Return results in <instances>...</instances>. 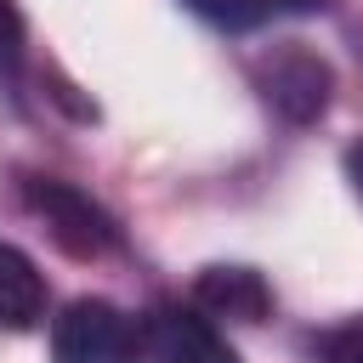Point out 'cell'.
<instances>
[{"mask_svg":"<svg viewBox=\"0 0 363 363\" xmlns=\"http://www.w3.org/2000/svg\"><path fill=\"white\" fill-rule=\"evenodd\" d=\"M51 352L57 363H136L142 329L113 301H74L51 323Z\"/></svg>","mask_w":363,"mask_h":363,"instance_id":"obj_1","label":"cell"},{"mask_svg":"<svg viewBox=\"0 0 363 363\" xmlns=\"http://www.w3.org/2000/svg\"><path fill=\"white\" fill-rule=\"evenodd\" d=\"M28 210L51 227V238L68 250V255H102V250H113V238H119V227H113V216L102 210V204H91L79 187H68V182H28Z\"/></svg>","mask_w":363,"mask_h":363,"instance_id":"obj_2","label":"cell"},{"mask_svg":"<svg viewBox=\"0 0 363 363\" xmlns=\"http://www.w3.org/2000/svg\"><path fill=\"white\" fill-rule=\"evenodd\" d=\"M329 91H335V74L318 51H301V45H284L261 62V96L267 108H278L289 125H312L323 108H329Z\"/></svg>","mask_w":363,"mask_h":363,"instance_id":"obj_3","label":"cell"},{"mask_svg":"<svg viewBox=\"0 0 363 363\" xmlns=\"http://www.w3.org/2000/svg\"><path fill=\"white\" fill-rule=\"evenodd\" d=\"M142 346L153 352V363H238L227 335L187 306H159L142 329Z\"/></svg>","mask_w":363,"mask_h":363,"instance_id":"obj_4","label":"cell"},{"mask_svg":"<svg viewBox=\"0 0 363 363\" xmlns=\"http://www.w3.org/2000/svg\"><path fill=\"white\" fill-rule=\"evenodd\" d=\"M193 301L210 318H233V323H261L272 306L261 272H250V267H204L193 284Z\"/></svg>","mask_w":363,"mask_h":363,"instance_id":"obj_5","label":"cell"},{"mask_svg":"<svg viewBox=\"0 0 363 363\" xmlns=\"http://www.w3.org/2000/svg\"><path fill=\"white\" fill-rule=\"evenodd\" d=\"M45 312V278L40 267L0 238V329H34Z\"/></svg>","mask_w":363,"mask_h":363,"instance_id":"obj_6","label":"cell"},{"mask_svg":"<svg viewBox=\"0 0 363 363\" xmlns=\"http://www.w3.org/2000/svg\"><path fill=\"white\" fill-rule=\"evenodd\" d=\"M187 11H199V17L216 23V28H255L272 6H267V0H187Z\"/></svg>","mask_w":363,"mask_h":363,"instance_id":"obj_7","label":"cell"},{"mask_svg":"<svg viewBox=\"0 0 363 363\" xmlns=\"http://www.w3.org/2000/svg\"><path fill=\"white\" fill-rule=\"evenodd\" d=\"M17 57H23V23L11 0H0V74H17Z\"/></svg>","mask_w":363,"mask_h":363,"instance_id":"obj_8","label":"cell"},{"mask_svg":"<svg viewBox=\"0 0 363 363\" xmlns=\"http://www.w3.org/2000/svg\"><path fill=\"white\" fill-rule=\"evenodd\" d=\"M346 182H352V193L363 199V142H352V147H346Z\"/></svg>","mask_w":363,"mask_h":363,"instance_id":"obj_9","label":"cell"},{"mask_svg":"<svg viewBox=\"0 0 363 363\" xmlns=\"http://www.w3.org/2000/svg\"><path fill=\"white\" fill-rule=\"evenodd\" d=\"M272 11H318V6H329V0H267Z\"/></svg>","mask_w":363,"mask_h":363,"instance_id":"obj_10","label":"cell"},{"mask_svg":"<svg viewBox=\"0 0 363 363\" xmlns=\"http://www.w3.org/2000/svg\"><path fill=\"white\" fill-rule=\"evenodd\" d=\"M340 363H363V329L346 340V352H340Z\"/></svg>","mask_w":363,"mask_h":363,"instance_id":"obj_11","label":"cell"}]
</instances>
